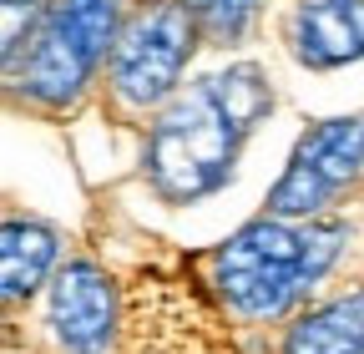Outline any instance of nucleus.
Instances as JSON below:
<instances>
[{
  "mask_svg": "<svg viewBox=\"0 0 364 354\" xmlns=\"http://www.w3.org/2000/svg\"><path fill=\"white\" fill-rule=\"evenodd\" d=\"M273 107V92L258 66H228L188 92H177L162 117L152 122L147 142V177L157 198L167 203H198L218 193L233 177L238 147Z\"/></svg>",
  "mask_w": 364,
  "mask_h": 354,
  "instance_id": "f257e3e1",
  "label": "nucleus"
},
{
  "mask_svg": "<svg viewBox=\"0 0 364 354\" xmlns=\"http://www.w3.org/2000/svg\"><path fill=\"white\" fill-rule=\"evenodd\" d=\"M339 243V223L289 228L284 218H258L213 253L218 299L238 319H279L299 294H309V284L324 279Z\"/></svg>",
  "mask_w": 364,
  "mask_h": 354,
  "instance_id": "f03ea898",
  "label": "nucleus"
},
{
  "mask_svg": "<svg viewBox=\"0 0 364 354\" xmlns=\"http://www.w3.org/2000/svg\"><path fill=\"white\" fill-rule=\"evenodd\" d=\"M122 0H46L31 36H26V61L11 71L26 97L46 107H66L86 86L107 56V41H117Z\"/></svg>",
  "mask_w": 364,
  "mask_h": 354,
  "instance_id": "7ed1b4c3",
  "label": "nucleus"
},
{
  "mask_svg": "<svg viewBox=\"0 0 364 354\" xmlns=\"http://www.w3.org/2000/svg\"><path fill=\"white\" fill-rule=\"evenodd\" d=\"M117 354H238L228 324L193 279L136 274L122 294V349Z\"/></svg>",
  "mask_w": 364,
  "mask_h": 354,
  "instance_id": "20e7f679",
  "label": "nucleus"
},
{
  "mask_svg": "<svg viewBox=\"0 0 364 354\" xmlns=\"http://www.w3.org/2000/svg\"><path fill=\"white\" fill-rule=\"evenodd\" d=\"M198 21L188 0H152L142 6L112 46V92L122 107L147 112L177 92V76L193 56Z\"/></svg>",
  "mask_w": 364,
  "mask_h": 354,
  "instance_id": "39448f33",
  "label": "nucleus"
},
{
  "mask_svg": "<svg viewBox=\"0 0 364 354\" xmlns=\"http://www.w3.org/2000/svg\"><path fill=\"white\" fill-rule=\"evenodd\" d=\"M364 167V117H329L304 132L294 162L268 193L273 218H309L318 213L344 183H354Z\"/></svg>",
  "mask_w": 364,
  "mask_h": 354,
  "instance_id": "423d86ee",
  "label": "nucleus"
},
{
  "mask_svg": "<svg viewBox=\"0 0 364 354\" xmlns=\"http://www.w3.org/2000/svg\"><path fill=\"white\" fill-rule=\"evenodd\" d=\"M51 334L66 354H107L122 334V309L112 279L97 263H66L51 284Z\"/></svg>",
  "mask_w": 364,
  "mask_h": 354,
  "instance_id": "0eeeda50",
  "label": "nucleus"
},
{
  "mask_svg": "<svg viewBox=\"0 0 364 354\" xmlns=\"http://www.w3.org/2000/svg\"><path fill=\"white\" fill-rule=\"evenodd\" d=\"M289 51L314 71L364 56V0H304L289 16Z\"/></svg>",
  "mask_w": 364,
  "mask_h": 354,
  "instance_id": "6e6552de",
  "label": "nucleus"
},
{
  "mask_svg": "<svg viewBox=\"0 0 364 354\" xmlns=\"http://www.w3.org/2000/svg\"><path fill=\"white\" fill-rule=\"evenodd\" d=\"M51 263H56V233L46 223L11 218L6 233H0V294H6V304L31 299L41 279L51 274Z\"/></svg>",
  "mask_w": 364,
  "mask_h": 354,
  "instance_id": "1a4fd4ad",
  "label": "nucleus"
},
{
  "mask_svg": "<svg viewBox=\"0 0 364 354\" xmlns=\"http://www.w3.org/2000/svg\"><path fill=\"white\" fill-rule=\"evenodd\" d=\"M284 354H364V289L304 314L289 329Z\"/></svg>",
  "mask_w": 364,
  "mask_h": 354,
  "instance_id": "9d476101",
  "label": "nucleus"
},
{
  "mask_svg": "<svg viewBox=\"0 0 364 354\" xmlns=\"http://www.w3.org/2000/svg\"><path fill=\"white\" fill-rule=\"evenodd\" d=\"M253 6L258 0H188V11H193V21H198V31L208 36V41H238L243 31H248V21H253Z\"/></svg>",
  "mask_w": 364,
  "mask_h": 354,
  "instance_id": "9b49d317",
  "label": "nucleus"
}]
</instances>
